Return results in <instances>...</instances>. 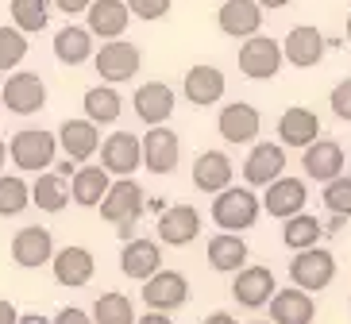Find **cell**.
Returning a JSON list of instances; mask_svg holds the SVG:
<instances>
[{
    "instance_id": "cell-1",
    "label": "cell",
    "mask_w": 351,
    "mask_h": 324,
    "mask_svg": "<svg viewBox=\"0 0 351 324\" xmlns=\"http://www.w3.org/2000/svg\"><path fill=\"white\" fill-rule=\"evenodd\" d=\"M97 209H101V216L108 220L124 240H132L135 224H139V216H143V209H147V193L135 178H120V182L108 186V193L101 197Z\"/></svg>"
},
{
    "instance_id": "cell-2",
    "label": "cell",
    "mask_w": 351,
    "mask_h": 324,
    "mask_svg": "<svg viewBox=\"0 0 351 324\" xmlns=\"http://www.w3.org/2000/svg\"><path fill=\"white\" fill-rule=\"evenodd\" d=\"M258 212H263V205H258L255 189H247V186H228V189H220L217 201H213V224H217L220 232L251 228L258 220Z\"/></svg>"
},
{
    "instance_id": "cell-3",
    "label": "cell",
    "mask_w": 351,
    "mask_h": 324,
    "mask_svg": "<svg viewBox=\"0 0 351 324\" xmlns=\"http://www.w3.org/2000/svg\"><path fill=\"white\" fill-rule=\"evenodd\" d=\"M289 282L305 293H320L336 282V255L328 247H309V251H293L289 262Z\"/></svg>"
},
{
    "instance_id": "cell-4",
    "label": "cell",
    "mask_w": 351,
    "mask_h": 324,
    "mask_svg": "<svg viewBox=\"0 0 351 324\" xmlns=\"http://www.w3.org/2000/svg\"><path fill=\"white\" fill-rule=\"evenodd\" d=\"M54 155H58V139L54 132H43V127H23L16 132L8 143V158L16 162V170H51Z\"/></svg>"
},
{
    "instance_id": "cell-5",
    "label": "cell",
    "mask_w": 351,
    "mask_h": 324,
    "mask_svg": "<svg viewBox=\"0 0 351 324\" xmlns=\"http://www.w3.org/2000/svg\"><path fill=\"white\" fill-rule=\"evenodd\" d=\"M93 62H97V77L104 85H120V82H132L139 66H143V54L135 42L124 39H108L101 51H93Z\"/></svg>"
},
{
    "instance_id": "cell-6",
    "label": "cell",
    "mask_w": 351,
    "mask_h": 324,
    "mask_svg": "<svg viewBox=\"0 0 351 324\" xmlns=\"http://www.w3.org/2000/svg\"><path fill=\"white\" fill-rule=\"evenodd\" d=\"M139 162L151 174H174L182 162V139L178 132H170L166 124L147 127V136H139Z\"/></svg>"
},
{
    "instance_id": "cell-7",
    "label": "cell",
    "mask_w": 351,
    "mask_h": 324,
    "mask_svg": "<svg viewBox=\"0 0 351 324\" xmlns=\"http://www.w3.org/2000/svg\"><path fill=\"white\" fill-rule=\"evenodd\" d=\"M236 66H239L243 77H251V82H270V77L282 70L278 39H270V35H251V39H243V47H239V54H236Z\"/></svg>"
},
{
    "instance_id": "cell-8",
    "label": "cell",
    "mask_w": 351,
    "mask_h": 324,
    "mask_svg": "<svg viewBox=\"0 0 351 324\" xmlns=\"http://www.w3.org/2000/svg\"><path fill=\"white\" fill-rule=\"evenodd\" d=\"M274 290H278L274 271L263 266V262L239 266L236 278H232V297H236V305H243V309H267V301L274 297Z\"/></svg>"
},
{
    "instance_id": "cell-9",
    "label": "cell",
    "mask_w": 351,
    "mask_h": 324,
    "mask_svg": "<svg viewBox=\"0 0 351 324\" xmlns=\"http://www.w3.org/2000/svg\"><path fill=\"white\" fill-rule=\"evenodd\" d=\"M51 271H54V282L66 286V290H82V286L93 282L97 274V259L89 247L82 243H66L62 251L51 255Z\"/></svg>"
},
{
    "instance_id": "cell-10",
    "label": "cell",
    "mask_w": 351,
    "mask_h": 324,
    "mask_svg": "<svg viewBox=\"0 0 351 324\" xmlns=\"http://www.w3.org/2000/svg\"><path fill=\"white\" fill-rule=\"evenodd\" d=\"M143 301L151 313H174L189 301V282L182 271H155L143 282Z\"/></svg>"
},
{
    "instance_id": "cell-11",
    "label": "cell",
    "mask_w": 351,
    "mask_h": 324,
    "mask_svg": "<svg viewBox=\"0 0 351 324\" xmlns=\"http://www.w3.org/2000/svg\"><path fill=\"white\" fill-rule=\"evenodd\" d=\"M0 101L4 108L16 116H32L47 105V85H43L39 73L23 70V73H12L8 82H0Z\"/></svg>"
},
{
    "instance_id": "cell-12",
    "label": "cell",
    "mask_w": 351,
    "mask_h": 324,
    "mask_svg": "<svg viewBox=\"0 0 351 324\" xmlns=\"http://www.w3.org/2000/svg\"><path fill=\"white\" fill-rule=\"evenodd\" d=\"M286 174V147L282 143H255L243 158V182L247 189H267L274 178Z\"/></svg>"
},
{
    "instance_id": "cell-13",
    "label": "cell",
    "mask_w": 351,
    "mask_h": 324,
    "mask_svg": "<svg viewBox=\"0 0 351 324\" xmlns=\"http://www.w3.org/2000/svg\"><path fill=\"white\" fill-rule=\"evenodd\" d=\"M305 201H309V186L301 178H274L267 186V193L258 197V205H263V212H270L274 220H286V216H298V212H305Z\"/></svg>"
},
{
    "instance_id": "cell-14",
    "label": "cell",
    "mask_w": 351,
    "mask_h": 324,
    "mask_svg": "<svg viewBox=\"0 0 351 324\" xmlns=\"http://www.w3.org/2000/svg\"><path fill=\"white\" fill-rule=\"evenodd\" d=\"M54 255V236L43 224H27L12 236V262L23 266V271H35V266H47Z\"/></svg>"
},
{
    "instance_id": "cell-15",
    "label": "cell",
    "mask_w": 351,
    "mask_h": 324,
    "mask_svg": "<svg viewBox=\"0 0 351 324\" xmlns=\"http://www.w3.org/2000/svg\"><path fill=\"white\" fill-rule=\"evenodd\" d=\"M101 170H108V178H132L135 170L143 166L139 162V136H132V132H112V136L104 139L101 147Z\"/></svg>"
},
{
    "instance_id": "cell-16",
    "label": "cell",
    "mask_w": 351,
    "mask_h": 324,
    "mask_svg": "<svg viewBox=\"0 0 351 324\" xmlns=\"http://www.w3.org/2000/svg\"><path fill=\"white\" fill-rule=\"evenodd\" d=\"M174 105H178V93L166 82H147V85H139V89H135V97H132L135 116H139L147 127L166 124V120L174 116Z\"/></svg>"
},
{
    "instance_id": "cell-17",
    "label": "cell",
    "mask_w": 351,
    "mask_h": 324,
    "mask_svg": "<svg viewBox=\"0 0 351 324\" xmlns=\"http://www.w3.org/2000/svg\"><path fill=\"white\" fill-rule=\"evenodd\" d=\"M201 236V212L193 205H170L158 209V240L166 247H186Z\"/></svg>"
},
{
    "instance_id": "cell-18",
    "label": "cell",
    "mask_w": 351,
    "mask_h": 324,
    "mask_svg": "<svg viewBox=\"0 0 351 324\" xmlns=\"http://www.w3.org/2000/svg\"><path fill=\"white\" fill-rule=\"evenodd\" d=\"M128 23H132V12L124 0H89L85 8V32L97 39H120Z\"/></svg>"
},
{
    "instance_id": "cell-19",
    "label": "cell",
    "mask_w": 351,
    "mask_h": 324,
    "mask_svg": "<svg viewBox=\"0 0 351 324\" xmlns=\"http://www.w3.org/2000/svg\"><path fill=\"white\" fill-rule=\"evenodd\" d=\"M282 47V62L298 66V70H309V66H320V58H324V35L317 32V27H309V23H301V27H293V32L286 35V42H278Z\"/></svg>"
},
{
    "instance_id": "cell-20",
    "label": "cell",
    "mask_w": 351,
    "mask_h": 324,
    "mask_svg": "<svg viewBox=\"0 0 351 324\" xmlns=\"http://www.w3.org/2000/svg\"><path fill=\"white\" fill-rule=\"evenodd\" d=\"M267 309H270V324H313V316H317L313 293L298 290V286L274 290V297L267 301Z\"/></svg>"
},
{
    "instance_id": "cell-21",
    "label": "cell",
    "mask_w": 351,
    "mask_h": 324,
    "mask_svg": "<svg viewBox=\"0 0 351 324\" xmlns=\"http://www.w3.org/2000/svg\"><path fill=\"white\" fill-rule=\"evenodd\" d=\"M217 127H220V136H224L228 143L243 147V143H255V139H258V127H263V116H258V108H251L247 101H236V105L220 108V120H217Z\"/></svg>"
},
{
    "instance_id": "cell-22",
    "label": "cell",
    "mask_w": 351,
    "mask_h": 324,
    "mask_svg": "<svg viewBox=\"0 0 351 324\" xmlns=\"http://www.w3.org/2000/svg\"><path fill=\"white\" fill-rule=\"evenodd\" d=\"M301 166L313 182H332L343 174V147L336 139H313L301 155Z\"/></svg>"
},
{
    "instance_id": "cell-23",
    "label": "cell",
    "mask_w": 351,
    "mask_h": 324,
    "mask_svg": "<svg viewBox=\"0 0 351 324\" xmlns=\"http://www.w3.org/2000/svg\"><path fill=\"white\" fill-rule=\"evenodd\" d=\"M217 23H220V32L232 35V39H251L263 27V8L255 0H224L217 12Z\"/></svg>"
},
{
    "instance_id": "cell-24",
    "label": "cell",
    "mask_w": 351,
    "mask_h": 324,
    "mask_svg": "<svg viewBox=\"0 0 351 324\" xmlns=\"http://www.w3.org/2000/svg\"><path fill=\"white\" fill-rule=\"evenodd\" d=\"M182 93L189 97V105L197 108H208L217 105L220 97H224V73L217 70V66H189L186 77H182Z\"/></svg>"
},
{
    "instance_id": "cell-25",
    "label": "cell",
    "mask_w": 351,
    "mask_h": 324,
    "mask_svg": "<svg viewBox=\"0 0 351 324\" xmlns=\"http://www.w3.org/2000/svg\"><path fill=\"white\" fill-rule=\"evenodd\" d=\"M232 178H236V166H232V158H228L224 151H205V155H197L193 186L201 189V193H213V197H217L220 189L232 186Z\"/></svg>"
},
{
    "instance_id": "cell-26",
    "label": "cell",
    "mask_w": 351,
    "mask_h": 324,
    "mask_svg": "<svg viewBox=\"0 0 351 324\" xmlns=\"http://www.w3.org/2000/svg\"><path fill=\"white\" fill-rule=\"evenodd\" d=\"M54 139H58V147H62V155L70 158V162L93 158L97 147H101V132H97V124H89V120H66Z\"/></svg>"
},
{
    "instance_id": "cell-27",
    "label": "cell",
    "mask_w": 351,
    "mask_h": 324,
    "mask_svg": "<svg viewBox=\"0 0 351 324\" xmlns=\"http://www.w3.org/2000/svg\"><path fill=\"white\" fill-rule=\"evenodd\" d=\"M205 259L213 271L220 274H236L239 266H247V240L239 236V232H220V236H213L205 247Z\"/></svg>"
},
{
    "instance_id": "cell-28",
    "label": "cell",
    "mask_w": 351,
    "mask_h": 324,
    "mask_svg": "<svg viewBox=\"0 0 351 324\" xmlns=\"http://www.w3.org/2000/svg\"><path fill=\"white\" fill-rule=\"evenodd\" d=\"M120 271L135 282H147L155 271H162V251H158V240H128L124 251H120Z\"/></svg>"
},
{
    "instance_id": "cell-29",
    "label": "cell",
    "mask_w": 351,
    "mask_h": 324,
    "mask_svg": "<svg viewBox=\"0 0 351 324\" xmlns=\"http://www.w3.org/2000/svg\"><path fill=\"white\" fill-rule=\"evenodd\" d=\"M317 136H320V120H317L313 108L293 105V108H286V112L278 116V139H282V147H301V151H305Z\"/></svg>"
},
{
    "instance_id": "cell-30",
    "label": "cell",
    "mask_w": 351,
    "mask_h": 324,
    "mask_svg": "<svg viewBox=\"0 0 351 324\" xmlns=\"http://www.w3.org/2000/svg\"><path fill=\"white\" fill-rule=\"evenodd\" d=\"M108 186H112V178H108V170H101V166H77L70 174V197L77 201L82 209H97L101 197L108 193Z\"/></svg>"
},
{
    "instance_id": "cell-31",
    "label": "cell",
    "mask_w": 351,
    "mask_h": 324,
    "mask_svg": "<svg viewBox=\"0 0 351 324\" xmlns=\"http://www.w3.org/2000/svg\"><path fill=\"white\" fill-rule=\"evenodd\" d=\"M82 105H85V120L97 124V127L116 124L120 112H124V101H120V93H116V85H93V89H85Z\"/></svg>"
},
{
    "instance_id": "cell-32",
    "label": "cell",
    "mask_w": 351,
    "mask_h": 324,
    "mask_svg": "<svg viewBox=\"0 0 351 324\" xmlns=\"http://www.w3.org/2000/svg\"><path fill=\"white\" fill-rule=\"evenodd\" d=\"M54 58L62 66H82L93 58V35L77 27V23H66L62 32L54 35Z\"/></svg>"
},
{
    "instance_id": "cell-33",
    "label": "cell",
    "mask_w": 351,
    "mask_h": 324,
    "mask_svg": "<svg viewBox=\"0 0 351 324\" xmlns=\"http://www.w3.org/2000/svg\"><path fill=\"white\" fill-rule=\"evenodd\" d=\"M32 205H39L43 212H62L70 205V178H62L58 170L39 174L32 186Z\"/></svg>"
},
{
    "instance_id": "cell-34",
    "label": "cell",
    "mask_w": 351,
    "mask_h": 324,
    "mask_svg": "<svg viewBox=\"0 0 351 324\" xmlns=\"http://www.w3.org/2000/svg\"><path fill=\"white\" fill-rule=\"evenodd\" d=\"M320 236H324V224L309 212H298V216H286L282 220V243H286L289 251H309L317 247Z\"/></svg>"
},
{
    "instance_id": "cell-35",
    "label": "cell",
    "mask_w": 351,
    "mask_h": 324,
    "mask_svg": "<svg viewBox=\"0 0 351 324\" xmlns=\"http://www.w3.org/2000/svg\"><path fill=\"white\" fill-rule=\"evenodd\" d=\"M89 321L93 324H135V305L128 293H101L93 301V313H89Z\"/></svg>"
},
{
    "instance_id": "cell-36",
    "label": "cell",
    "mask_w": 351,
    "mask_h": 324,
    "mask_svg": "<svg viewBox=\"0 0 351 324\" xmlns=\"http://www.w3.org/2000/svg\"><path fill=\"white\" fill-rule=\"evenodd\" d=\"M51 23V0H12V27L35 35Z\"/></svg>"
},
{
    "instance_id": "cell-37",
    "label": "cell",
    "mask_w": 351,
    "mask_h": 324,
    "mask_svg": "<svg viewBox=\"0 0 351 324\" xmlns=\"http://www.w3.org/2000/svg\"><path fill=\"white\" fill-rule=\"evenodd\" d=\"M32 205V186L20 174H0V216H20Z\"/></svg>"
},
{
    "instance_id": "cell-38",
    "label": "cell",
    "mask_w": 351,
    "mask_h": 324,
    "mask_svg": "<svg viewBox=\"0 0 351 324\" xmlns=\"http://www.w3.org/2000/svg\"><path fill=\"white\" fill-rule=\"evenodd\" d=\"M27 58V35L16 27H0V73L16 70Z\"/></svg>"
},
{
    "instance_id": "cell-39",
    "label": "cell",
    "mask_w": 351,
    "mask_h": 324,
    "mask_svg": "<svg viewBox=\"0 0 351 324\" xmlns=\"http://www.w3.org/2000/svg\"><path fill=\"white\" fill-rule=\"evenodd\" d=\"M320 201H324V209H328L332 216L348 220L351 216V178H348V174L324 182V197H320Z\"/></svg>"
},
{
    "instance_id": "cell-40",
    "label": "cell",
    "mask_w": 351,
    "mask_h": 324,
    "mask_svg": "<svg viewBox=\"0 0 351 324\" xmlns=\"http://www.w3.org/2000/svg\"><path fill=\"white\" fill-rule=\"evenodd\" d=\"M124 4H128V12H132L135 20H162L174 0H124Z\"/></svg>"
},
{
    "instance_id": "cell-41",
    "label": "cell",
    "mask_w": 351,
    "mask_h": 324,
    "mask_svg": "<svg viewBox=\"0 0 351 324\" xmlns=\"http://www.w3.org/2000/svg\"><path fill=\"white\" fill-rule=\"evenodd\" d=\"M328 108L340 116V120H348V124H351V77H348V82H340L328 93Z\"/></svg>"
},
{
    "instance_id": "cell-42",
    "label": "cell",
    "mask_w": 351,
    "mask_h": 324,
    "mask_svg": "<svg viewBox=\"0 0 351 324\" xmlns=\"http://www.w3.org/2000/svg\"><path fill=\"white\" fill-rule=\"evenodd\" d=\"M51 324H93V321H89V313H85V309L66 305V309H58V316H54Z\"/></svg>"
},
{
    "instance_id": "cell-43",
    "label": "cell",
    "mask_w": 351,
    "mask_h": 324,
    "mask_svg": "<svg viewBox=\"0 0 351 324\" xmlns=\"http://www.w3.org/2000/svg\"><path fill=\"white\" fill-rule=\"evenodd\" d=\"M51 4L62 12V16H82V12L89 8V0H51Z\"/></svg>"
},
{
    "instance_id": "cell-44",
    "label": "cell",
    "mask_w": 351,
    "mask_h": 324,
    "mask_svg": "<svg viewBox=\"0 0 351 324\" xmlns=\"http://www.w3.org/2000/svg\"><path fill=\"white\" fill-rule=\"evenodd\" d=\"M16 321H20V309H16L12 301H4V297H0V324H16Z\"/></svg>"
},
{
    "instance_id": "cell-45",
    "label": "cell",
    "mask_w": 351,
    "mask_h": 324,
    "mask_svg": "<svg viewBox=\"0 0 351 324\" xmlns=\"http://www.w3.org/2000/svg\"><path fill=\"white\" fill-rule=\"evenodd\" d=\"M135 324H174V316L170 313H151V309H147L143 316H135Z\"/></svg>"
},
{
    "instance_id": "cell-46",
    "label": "cell",
    "mask_w": 351,
    "mask_h": 324,
    "mask_svg": "<svg viewBox=\"0 0 351 324\" xmlns=\"http://www.w3.org/2000/svg\"><path fill=\"white\" fill-rule=\"evenodd\" d=\"M201 324H239V321H236L232 313H224V309H220V313H208Z\"/></svg>"
},
{
    "instance_id": "cell-47",
    "label": "cell",
    "mask_w": 351,
    "mask_h": 324,
    "mask_svg": "<svg viewBox=\"0 0 351 324\" xmlns=\"http://www.w3.org/2000/svg\"><path fill=\"white\" fill-rule=\"evenodd\" d=\"M16 324H51V321H47L43 313H20V321H16Z\"/></svg>"
},
{
    "instance_id": "cell-48",
    "label": "cell",
    "mask_w": 351,
    "mask_h": 324,
    "mask_svg": "<svg viewBox=\"0 0 351 324\" xmlns=\"http://www.w3.org/2000/svg\"><path fill=\"white\" fill-rule=\"evenodd\" d=\"M255 4H258V8H286L289 0H255Z\"/></svg>"
},
{
    "instance_id": "cell-49",
    "label": "cell",
    "mask_w": 351,
    "mask_h": 324,
    "mask_svg": "<svg viewBox=\"0 0 351 324\" xmlns=\"http://www.w3.org/2000/svg\"><path fill=\"white\" fill-rule=\"evenodd\" d=\"M4 158H8V143L0 139V170H4Z\"/></svg>"
},
{
    "instance_id": "cell-50",
    "label": "cell",
    "mask_w": 351,
    "mask_h": 324,
    "mask_svg": "<svg viewBox=\"0 0 351 324\" xmlns=\"http://www.w3.org/2000/svg\"><path fill=\"white\" fill-rule=\"evenodd\" d=\"M348 39H351V16H348Z\"/></svg>"
},
{
    "instance_id": "cell-51",
    "label": "cell",
    "mask_w": 351,
    "mask_h": 324,
    "mask_svg": "<svg viewBox=\"0 0 351 324\" xmlns=\"http://www.w3.org/2000/svg\"><path fill=\"white\" fill-rule=\"evenodd\" d=\"M255 324H270V321H255Z\"/></svg>"
}]
</instances>
